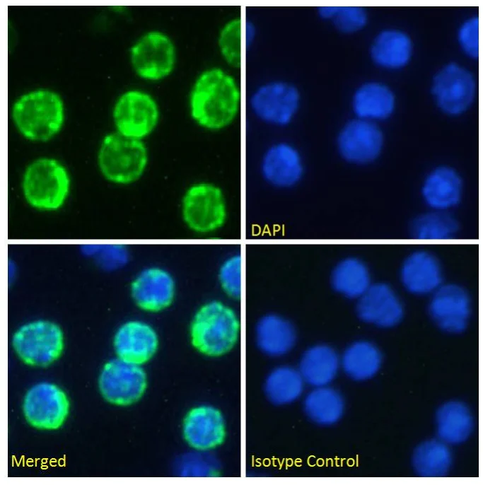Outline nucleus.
<instances>
[{
  "label": "nucleus",
  "mask_w": 483,
  "mask_h": 485,
  "mask_svg": "<svg viewBox=\"0 0 483 485\" xmlns=\"http://www.w3.org/2000/svg\"><path fill=\"white\" fill-rule=\"evenodd\" d=\"M458 230V223L449 211L430 209L414 219L410 230L414 239L442 240L453 238Z\"/></svg>",
  "instance_id": "nucleus-33"
},
{
  "label": "nucleus",
  "mask_w": 483,
  "mask_h": 485,
  "mask_svg": "<svg viewBox=\"0 0 483 485\" xmlns=\"http://www.w3.org/2000/svg\"><path fill=\"white\" fill-rule=\"evenodd\" d=\"M321 18L331 20L334 26L344 33H353L362 29L367 23L366 10L361 6H320Z\"/></svg>",
  "instance_id": "nucleus-35"
},
{
  "label": "nucleus",
  "mask_w": 483,
  "mask_h": 485,
  "mask_svg": "<svg viewBox=\"0 0 483 485\" xmlns=\"http://www.w3.org/2000/svg\"><path fill=\"white\" fill-rule=\"evenodd\" d=\"M13 119L26 138L46 141L61 129L64 121L62 100L49 90H36L20 98L13 107Z\"/></svg>",
  "instance_id": "nucleus-3"
},
{
  "label": "nucleus",
  "mask_w": 483,
  "mask_h": 485,
  "mask_svg": "<svg viewBox=\"0 0 483 485\" xmlns=\"http://www.w3.org/2000/svg\"><path fill=\"white\" fill-rule=\"evenodd\" d=\"M146 387V375L140 365L120 358L108 361L99 378V388L109 402L126 406L138 401Z\"/></svg>",
  "instance_id": "nucleus-9"
},
{
  "label": "nucleus",
  "mask_w": 483,
  "mask_h": 485,
  "mask_svg": "<svg viewBox=\"0 0 483 485\" xmlns=\"http://www.w3.org/2000/svg\"><path fill=\"white\" fill-rule=\"evenodd\" d=\"M262 178L272 186L288 188L297 184L303 174L298 151L292 146L281 143L271 146L260 163Z\"/></svg>",
  "instance_id": "nucleus-21"
},
{
  "label": "nucleus",
  "mask_w": 483,
  "mask_h": 485,
  "mask_svg": "<svg viewBox=\"0 0 483 485\" xmlns=\"http://www.w3.org/2000/svg\"><path fill=\"white\" fill-rule=\"evenodd\" d=\"M84 251L95 257L98 264L107 269H115L128 261L127 249L121 245H87Z\"/></svg>",
  "instance_id": "nucleus-37"
},
{
  "label": "nucleus",
  "mask_w": 483,
  "mask_h": 485,
  "mask_svg": "<svg viewBox=\"0 0 483 485\" xmlns=\"http://www.w3.org/2000/svg\"><path fill=\"white\" fill-rule=\"evenodd\" d=\"M395 105V95L391 88L378 81L361 85L352 98V109L357 118L376 123L389 118Z\"/></svg>",
  "instance_id": "nucleus-24"
},
{
  "label": "nucleus",
  "mask_w": 483,
  "mask_h": 485,
  "mask_svg": "<svg viewBox=\"0 0 483 485\" xmlns=\"http://www.w3.org/2000/svg\"><path fill=\"white\" fill-rule=\"evenodd\" d=\"M356 314L365 323L390 328L400 322L404 308L394 290L384 283H376L357 299Z\"/></svg>",
  "instance_id": "nucleus-16"
},
{
  "label": "nucleus",
  "mask_w": 483,
  "mask_h": 485,
  "mask_svg": "<svg viewBox=\"0 0 483 485\" xmlns=\"http://www.w3.org/2000/svg\"><path fill=\"white\" fill-rule=\"evenodd\" d=\"M381 364L382 355L378 348L363 340L349 345L340 358V365L345 374L356 381L372 378L380 370Z\"/></svg>",
  "instance_id": "nucleus-28"
},
{
  "label": "nucleus",
  "mask_w": 483,
  "mask_h": 485,
  "mask_svg": "<svg viewBox=\"0 0 483 485\" xmlns=\"http://www.w3.org/2000/svg\"><path fill=\"white\" fill-rule=\"evenodd\" d=\"M307 417L316 424L330 426L337 423L344 411L342 395L328 386L314 387L303 400Z\"/></svg>",
  "instance_id": "nucleus-30"
},
{
  "label": "nucleus",
  "mask_w": 483,
  "mask_h": 485,
  "mask_svg": "<svg viewBox=\"0 0 483 485\" xmlns=\"http://www.w3.org/2000/svg\"><path fill=\"white\" fill-rule=\"evenodd\" d=\"M479 20L473 16L465 20L458 30V42L462 52L471 59L479 57Z\"/></svg>",
  "instance_id": "nucleus-38"
},
{
  "label": "nucleus",
  "mask_w": 483,
  "mask_h": 485,
  "mask_svg": "<svg viewBox=\"0 0 483 485\" xmlns=\"http://www.w3.org/2000/svg\"><path fill=\"white\" fill-rule=\"evenodd\" d=\"M13 346L26 364L44 367L55 361L64 348L60 327L49 321H35L21 327L13 337Z\"/></svg>",
  "instance_id": "nucleus-7"
},
{
  "label": "nucleus",
  "mask_w": 483,
  "mask_h": 485,
  "mask_svg": "<svg viewBox=\"0 0 483 485\" xmlns=\"http://www.w3.org/2000/svg\"><path fill=\"white\" fill-rule=\"evenodd\" d=\"M255 36V28L248 21L236 18L222 29L219 44L222 55L231 65L239 67L241 63L242 44L248 47Z\"/></svg>",
  "instance_id": "nucleus-34"
},
{
  "label": "nucleus",
  "mask_w": 483,
  "mask_h": 485,
  "mask_svg": "<svg viewBox=\"0 0 483 485\" xmlns=\"http://www.w3.org/2000/svg\"><path fill=\"white\" fill-rule=\"evenodd\" d=\"M135 71L142 78L158 80L168 76L175 62V50L164 34L151 32L141 37L131 49Z\"/></svg>",
  "instance_id": "nucleus-14"
},
{
  "label": "nucleus",
  "mask_w": 483,
  "mask_h": 485,
  "mask_svg": "<svg viewBox=\"0 0 483 485\" xmlns=\"http://www.w3.org/2000/svg\"><path fill=\"white\" fill-rule=\"evenodd\" d=\"M428 312L443 331L461 333L467 328L471 315L470 295L460 285L442 284L431 295Z\"/></svg>",
  "instance_id": "nucleus-13"
},
{
  "label": "nucleus",
  "mask_w": 483,
  "mask_h": 485,
  "mask_svg": "<svg viewBox=\"0 0 483 485\" xmlns=\"http://www.w3.org/2000/svg\"><path fill=\"white\" fill-rule=\"evenodd\" d=\"M330 280L334 290L349 299L359 298L371 285L368 267L356 257L339 261L332 271Z\"/></svg>",
  "instance_id": "nucleus-29"
},
{
  "label": "nucleus",
  "mask_w": 483,
  "mask_h": 485,
  "mask_svg": "<svg viewBox=\"0 0 483 485\" xmlns=\"http://www.w3.org/2000/svg\"><path fill=\"white\" fill-rule=\"evenodd\" d=\"M338 151L343 159L356 165L376 160L384 145V136L376 122L356 118L344 124L337 136Z\"/></svg>",
  "instance_id": "nucleus-12"
},
{
  "label": "nucleus",
  "mask_w": 483,
  "mask_h": 485,
  "mask_svg": "<svg viewBox=\"0 0 483 485\" xmlns=\"http://www.w3.org/2000/svg\"><path fill=\"white\" fill-rule=\"evenodd\" d=\"M241 256L233 255L228 257L219 269L221 286L225 293L233 298H239L241 294Z\"/></svg>",
  "instance_id": "nucleus-36"
},
{
  "label": "nucleus",
  "mask_w": 483,
  "mask_h": 485,
  "mask_svg": "<svg viewBox=\"0 0 483 485\" xmlns=\"http://www.w3.org/2000/svg\"><path fill=\"white\" fill-rule=\"evenodd\" d=\"M183 436L187 443L199 450L220 445L226 436L225 421L221 411L210 406L191 409L183 421Z\"/></svg>",
  "instance_id": "nucleus-19"
},
{
  "label": "nucleus",
  "mask_w": 483,
  "mask_h": 485,
  "mask_svg": "<svg viewBox=\"0 0 483 485\" xmlns=\"http://www.w3.org/2000/svg\"><path fill=\"white\" fill-rule=\"evenodd\" d=\"M305 384L298 369L281 366L272 370L268 375L264 391L271 402L277 405H286L301 397Z\"/></svg>",
  "instance_id": "nucleus-31"
},
{
  "label": "nucleus",
  "mask_w": 483,
  "mask_h": 485,
  "mask_svg": "<svg viewBox=\"0 0 483 485\" xmlns=\"http://www.w3.org/2000/svg\"><path fill=\"white\" fill-rule=\"evenodd\" d=\"M67 171L59 162L40 158L25 170L23 192L26 201L33 207L54 210L63 205L69 191Z\"/></svg>",
  "instance_id": "nucleus-6"
},
{
  "label": "nucleus",
  "mask_w": 483,
  "mask_h": 485,
  "mask_svg": "<svg viewBox=\"0 0 483 485\" xmlns=\"http://www.w3.org/2000/svg\"><path fill=\"white\" fill-rule=\"evenodd\" d=\"M240 321L233 309L220 301H211L196 312L190 327L192 346L209 356H222L236 344Z\"/></svg>",
  "instance_id": "nucleus-2"
},
{
  "label": "nucleus",
  "mask_w": 483,
  "mask_h": 485,
  "mask_svg": "<svg viewBox=\"0 0 483 485\" xmlns=\"http://www.w3.org/2000/svg\"><path fill=\"white\" fill-rule=\"evenodd\" d=\"M400 278L409 293L416 296L431 295L443 284V271L435 255L425 250H417L403 262Z\"/></svg>",
  "instance_id": "nucleus-20"
},
{
  "label": "nucleus",
  "mask_w": 483,
  "mask_h": 485,
  "mask_svg": "<svg viewBox=\"0 0 483 485\" xmlns=\"http://www.w3.org/2000/svg\"><path fill=\"white\" fill-rule=\"evenodd\" d=\"M340 367V358L334 349L317 344L304 351L298 370L305 384L318 387L332 382Z\"/></svg>",
  "instance_id": "nucleus-25"
},
{
  "label": "nucleus",
  "mask_w": 483,
  "mask_h": 485,
  "mask_svg": "<svg viewBox=\"0 0 483 485\" xmlns=\"http://www.w3.org/2000/svg\"><path fill=\"white\" fill-rule=\"evenodd\" d=\"M463 191V181L459 173L450 166L439 165L425 176L421 196L429 209L450 211L461 201Z\"/></svg>",
  "instance_id": "nucleus-18"
},
{
  "label": "nucleus",
  "mask_w": 483,
  "mask_h": 485,
  "mask_svg": "<svg viewBox=\"0 0 483 485\" xmlns=\"http://www.w3.org/2000/svg\"><path fill=\"white\" fill-rule=\"evenodd\" d=\"M183 474L187 476H211L216 473L215 464L207 457H187L183 464Z\"/></svg>",
  "instance_id": "nucleus-39"
},
{
  "label": "nucleus",
  "mask_w": 483,
  "mask_h": 485,
  "mask_svg": "<svg viewBox=\"0 0 483 485\" xmlns=\"http://www.w3.org/2000/svg\"><path fill=\"white\" fill-rule=\"evenodd\" d=\"M413 42L410 36L403 30L385 29L374 37L370 56L379 67L397 70L407 66L412 57Z\"/></svg>",
  "instance_id": "nucleus-23"
},
{
  "label": "nucleus",
  "mask_w": 483,
  "mask_h": 485,
  "mask_svg": "<svg viewBox=\"0 0 483 485\" xmlns=\"http://www.w3.org/2000/svg\"><path fill=\"white\" fill-rule=\"evenodd\" d=\"M436 423L439 440L447 445L465 442L473 429L471 412L465 404L459 401L441 406L436 414Z\"/></svg>",
  "instance_id": "nucleus-27"
},
{
  "label": "nucleus",
  "mask_w": 483,
  "mask_h": 485,
  "mask_svg": "<svg viewBox=\"0 0 483 485\" xmlns=\"http://www.w3.org/2000/svg\"><path fill=\"white\" fill-rule=\"evenodd\" d=\"M299 102V93L293 86L273 82L259 88L253 94L250 105L255 115L263 122L284 126L292 120Z\"/></svg>",
  "instance_id": "nucleus-15"
},
{
  "label": "nucleus",
  "mask_w": 483,
  "mask_h": 485,
  "mask_svg": "<svg viewBox=\"0 0 483 485\" xmlns=\"http://www.w3.org/2000/svg\"><path fill=\"white\" fill-rule=\"evenodd\" d=\"M180 204L184 223L194 233H212L226 223L227 202L223 190L216 184L206 181L191 184L183 192Z\"/></svg>",
  "instance_id": "nucleus-4"
},
{
  "label": "nucleus",
  "mask_w": 483,
  "mask_h": 485,
  "mask_svg": "<svg viewBox=\"0 0 483 485\" xmlns=\"http://www.w3.org/2000/svg\"><path fill=\"white\" fill-rule=\"evenodd\" d=\"M452 454L447 444L441 440H430L420 444L412 455V466L421 477L445 476L452 465Z\"/></svg>",
  "instance_id": "nucleus-32"
},
{
  "label": "nucleus",
  "mask_w": 483,
  "mask_h": 485,
  "mask_svg": "<svg viewBox=\"0 0 483 485\" xmlns=\"http://www.w3.org/2000/svg\"><path fill=\"white\" fill-rule=\"evenodd\" d=\"M476 91L471 72L456 62H449L432 78L431 93L439 110L449 116H458L472 105Z\"/></svg>",
  "instance_id": "nucleus-8"
},
{
  "label": "nucleus",
  "mask_w": 483,
  "mask_h": 485,
  "mask_svg": "<svg viewBox=\"0 0 483 485\" xmlns=\"http://www.w3.org/2000/svg\"><path fill=\"white\" fill-rule=\"evenodd\" d=\"M175 292L173 276L159 267L141 271L131 286L134 302L140 308L149 312H158L169 307L173 301Z\"/></svg>",
  "instance_id": "nucleus-17"
},
{
  "label": "nucleus",
  "mask_w": 483,
  "mask_h": 485,
  "mask_svg": "<svg viewBox=\"0 0 483 485\" xmlns=\"http://www.w3.org/2000/svg\"><path fill=\"white\" fill-rule=\"evenodd\" d=\"M147 163V150L141 140L115 132L107 135L101 144L99 167L104 177L115 184L136 182L144 174Z\"/></svg>",
  "instance_id": "nucleus-5"
},
{
  "label": "nucleus",
  "mask_w": 483,
  "mask_h": 485,
  "mask_svg": "<svg viewBox=\"0 0 483 485\" xmlns=\"http://www.w3.org/2000/svg\"><path fill=\"white\" fill-rule=\"evenodd\" d=\"M256 341L259 349L266 355L281 357L290 352L296 341V333L293 325L277 315L262 317L256 327Z\"/></svg>",
  "instance_id": "nucleus-26"
},
{
  "label": "nucleus",
  "mask_w": 483,
  "mask_h": 485,
  "mask_svg": "<svg viewBox=\"0 0 483 485\" xmlns=\"http://www.w3.org/2000/svg\"><path fill=\"white\" fill-rule=\"evenodd\" d=\"M23 409L30 425L40 429L54 430L65 421L69 403L61 388L52 383L42 382L28 391Z\"/></svg>",
  "instance_id": "nucleus-11"
},
{
  "label": "nucleus",
  "mask_w": 483,
  "mask_h": 485,
  "mask_svg": "<svg viewBox=\"0 0 483 485\" xmlns=\"http://www.w3.org/2000/svg\"><path fill=\"white\" fill-rule=\"evenodd\" d=\"M240 105V91L234 79L219 69L202 73L192 88L190 115L201 127L219 130L235 118Z\"/></svg>",
  "instance_id": "nucleus-1"
},
{
  "label": "nucleus",
  "mask_w": 483,
  "mask_h": 485,
  "mask_svg": "<svg viewBox=\"0 0 483 485\" xmlns=\"http://www.w3.org/2000/svg\"><path fill=\"white\" fill-rule=\"evenodd\" d=\"M158 345L155 330L139 321L126 322L119 328L114 338L118 358L137 365L149 361L156 352Z\"/></svg>",
  "instance_id": "nucleus-22"
},
{
  "label": "nucleus",
  "mask_w": 483,
  "mask_h": 485,
  "mask_svg": "<svg viewBox=\"0 0 483 485\" xmlns=\"http://www.w3.org/2000/svg\"><path fill=\"white\" fill-rule=\"evenodd\" d=\"M158 118L159 112L154 100L148 94L138 90L123 94L113 110L117 132L139 140L153 132Z\"/></svg>",
  "instance_id": "nucleus-10"
}]
</instances>
